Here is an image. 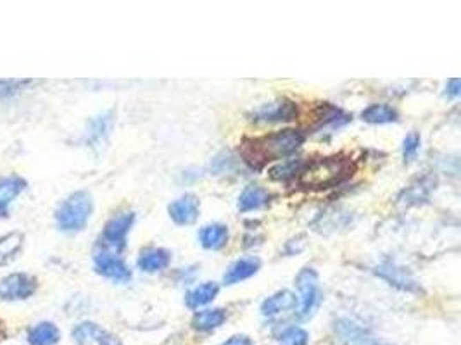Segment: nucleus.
Listing matches in <instances>:
<instances>
[{"label":"nucleus","mask_w":461,"mask_h":345,"mask_svg":"<svg viewBox=\"0 0 461 345\" xmlns=\"http://www.w3.org/2000/svg\"><path fill=\"white\" fill-rule=\"evenodd\" d=\"M225 319V309H219V307H216V309H204L195 314L194 319H192V326L197 331H213L222 326Z\"/></svg>","instance_id":"22"},{"label":"nucleus","mask_w":461,"mask_h":345,"mask_svg":"<svg viewBox=\"0 0 461 345\" xmlns=\"http://www.w3.org/2000/svg\"><path fill=\"white\" fill-rule=\"evenodd\" d=\"M26 188V181L19 176L0 178V207L8 209L9 204Z\"/></svg>","instance_id":"24"},{"label":"nucleus","mask_w":461,"mask_h":345,"mask_svg":"<svg viewBox=\"0 0 461 345\" xmlns=\"http://www.w3.org/2000/svg\"><path fill=\"white\" fill-rule=\"evenodd\" d=\"M94 213V200L88 192L78 190L71 193L66 200L59 206L56 213V221L59 230L68 231V233H77L87 226Z\"/></svg>","instance_id":"3"},{"label":"nucleus","mask_w":461,"mask_h":345,"mask_svg":"<svg viewBox=\"0 0 461 345\" xmlns=\"http://www.w3.org/2000/svg\"><path fill=\"white\" fill-rule=\"evenodd\" d=\"M199 209H201V204H199L197 197L192 193H185L170 204L168 213H170L173 223H177L178 226H187V224L195 223V219L199 217Z\"/></svg>","instance_id":"12"},{"label":"nucleus","mask_w":461,"mask_h":345,"mask_svg":"<svg viewBox=\"0 0 461 345\" xmlns=\"http://www.w3.org/2000/svg\"><path fill=\"white\" fill-rule=\"evenodd\" d=\"M382 279L392 285L394 288L402 290V292L415 293L420 292V283L416 282L415 276L408 271V268H402V266L395 264L392 261H384L378 266H375L373 269Z\"/></svg>","instance_id":"5"},{"label":"nucleus","mask_w":461,"mask_h":345,"mask_svg":"<svg viewBox=\"0 0 461 345\" xmlns=\"http://www.w3.org/2000/svg\"><path fill=\"white\" fill-rule=\"evenodd\" d=\"M219 292L218 283L215 282H206L202 285L195 286L190 292L185 295V304H187L188 309H199V307L206 306V304L213 302L216 299Z\"/></svg>","instance_id":"19"},{"label":"nucleus","mask_w":461,"mask_h":345,"mask_svg":"<svg viewBox=\"0 0 461 345\" xmlns=\"http://www.w3.org/2000/svg\"><path fill=\"white\" fill-rule=\"evenodd\" d=\"M304 140L306 137L301 130L287 128V130L275 131L263 138H256L251 141V145L246 144L242 152L246 157L244 161L249 162L253 168H261L264 162L294 154L304 144Z\"/></svg>","instance_id":"1"},{"label":"nucleus","mask_w":461,"mask_h":345,"mask_svg":"<svg viewBox=\"0 0 461 345\" xmlns=\"http://www.w3.org/2000/svg\"><path fill=\"white\" fill-rule=\"evenodd\" d=\"M297 306V299L292 292L288 290H282V292L273 293L271 297H268L263 304H261V314L266 317H275L278 314H284L287 310L294 309Z\"/></svg>","instance_id":"16"},{"label":"nucleus","mask_w":461,"mask_h":345,"mask_svg":"<svg viewBox=\"0 0 461 345\" xmlns=\"http://www.w3.org/2000/svg\"><path fill=\"white\" fill-rule=\"evenodd\" d=\"M99 345H123V344L118 337H115V335L104 333L101 337V340H99Z\"/></svg>","instance_id":"35"},{"label":"nucleus","mask_w":461,"mask_h":345,"mask_svg":"<svg viewBox=\"0 0 461 345\" xmlns=\"http://www.w3.org/2000/svg\"><path fill=\"white\" fill-rule=\"evenodd\" d=\"M211 169L215 175H228V172L237 171V159L228 152H222L213 159Z\"/></svg>","instance_id":"29"},{"label":"nucleus","mask_w":461,"mask_h":345,"mask_svg":"<svg viewBox=\"0 0 461 345\" xmlns=\"http://www.w3.org/2000/svg\"><path fill=\"white\" fill-rule=\"evenodd\" d=\"M171 262V254L166 248L149 247L140 252L139 255V268L146 273H159L166 269Z\"/></svg>","instance_id":"15"},{"label":"nucleus","mask_w":461,"mask_h":345,"mask_svg":"<svg viewBox=\"0 0 461 345\" xmlns=\"http://www.w3.org/2000/svg\"><path fill=\"white\" fill-rule=\"evenodd\" d=\"M59 338V328L50 321H42L28 331L30 345H56Z\"/></svg>","instance_id":"21"},{"label":"nucleus","mask_w":461,"mask_h":345,"mask_svg":"<svg viewBox=\"0 0 461 345\" xmlns=\"http://www.w3.org/2000/svg\"><path fill=\"white\" fill-rule=\"evenodd\" d=\"M295 116H297V107L287 99L266 102L253 112V119L257 123H280V121L294 119Z\"/></svg>","instance_id":"9"},{"label":"nucleus","mask_w":461,"mask_h":345,"mask_svg":"<svg viewBox=\"0 0 461 345\" xmlns=\"http://www.w3.org/2000/svg\"><path fill=\"white\" fill-rule=\"evenodd\" d=\"M278 345H308L309 333L301 326H288L278 335Z\"/></svg>","instance_id":"27"},{"label":"nucleus","mask_w":461,"mask_h":345,"mask_svg":"<svg viewBox=\"0 0 461 345\" xmlns=\"http://www.w3.org/2000/svg\"><path fill=\"white\" fill-rule=\"evenodd\" d=\"M351 119H353V116L346 114L339 107L323 103L322 114H320V128H333L335 130V128L346 126Z\"/></svg>","instance_id":"25"},{"label":"nucleus","mask_w":461,"mask_h":345,"mask_svg":"<svg viewBox=\"0 0 461 345\" xmlns=\"http://www.w3.org/2000/svg\"><path fill=\"white\" fill-rule=\"evenodd\" d=\"M37 279L26 273H14L0 279V299L2 300H25L35 293Z\"/></svg>","instance_id":"6"},{"label":"nucleus","mask_w":461,"mask_h":345,"mask_svg":"<svg viewBox=\"0 0 461 345\" xmlns=\"http://www.w3.org/2000/svg\"><path fill=\"white\" fill-rule=\"evenodd\" d=\"M104 333L106 331L102 330L99 324L90 323V321H85V323L77 324V326L73 328V333L71 335H73L75 342H77L78 345H88V344H94V342L101 340V337Z\"/></svg>","instance_id":"26"},{"label":"nucleus","mask_w":461,"mask_h":345,"mask_svg":"<svg viewBox=\"0 0 461 345\" xmlns=\"http://www.w3.org/2000/svg\"><path fill=\"white\" fill-rule=\"evenodd\" d=\"M268 202H270V193L266 188L259 185H247L240 193L237 207L240 213H251V210L263 209L264 206H268Z\"/></svg>","instance_id":"17"},{"label":"nucleus","mask_w":461,"mask_h":345,"mask_svg":"<svg viewBox=\"0 0 461 345\" xmlns=\"http://www.w3.org/2000/svg\"><path fill=\"white\" fill-rule=\"evenodd\" d=\"M133 223H135V214L132 210H123L118 213L116 216H112L108 221L104 228V233H102V240L104 245L108 247L116 248V250H121L126 244V235L132 230Z\"/></svg>","instance_id":"7"},{"label":"nucleus","mask_w":461,"mask_h":345,"mask_svg":"<svg viewBox=\"0 0 461 345\" xmlns=\"http://www.w3.org/2000/svg\"><path fill=\"white\" fill-rule=\"evenodd\" d=\"M302 166H304V161L301 159H287L282 164L275 166L270 171V176L273 179H288L295 176V172H301Z\"/></svg>","instance_id":"28"},{"label":"nucleus","mask_w":461,"mask_h":345,"mask_svg":"<svg viewBox=\"0 0 461 345\" xmlns=\"http://www.w3.org/2000/svg\"><path fill=\"white\" fill-rule=\"evenodd\" d=\"M259 268L261 261L257 257H254V255L237 259V261L226 269L225 276H223V282H225V285H235V283H240L256 275V273L259 271Z\"/></svg>","instance_id":"14"},{"label":"nucleus","mask_w":461,"mask_h":345,"mask_svg":"<svg viewBox=\"0 0 461 345\" xmlns=\"http://www.w3.org/2000/svg\"><path fill=\"white\" fill-rule=\"evenodd\" d=\"M222 345H253V342L247 335H235V337H230L228 340L223 342Z\"/></svg>","instance_id":"34"},{"label":"nucleus","mask_w":461,"mask_h":345,"mask_svg":"<svg viewBox=\"0 0 461 345\" xmlns=\"http://www.w3.org/2000/svg\"><path fill=\"white\" fill-rule=\"evenodd\" d=\"M361 119L370 124H391L399 119L398 110L389 103H371L361 112Z\"/></svg>","instance_id":"20"},{"label":"nucleus","mask_w":461,"mask_h":345,"mask_svg":"<svg viewBox=\"0 0 461 345\" xmlns=\"http://www.w3.org/2000/svg\"><path fill=\"white\" fill-rule=\"evenodd\" d=\"M433 190H435V178L432 175H423L422 178H416L411 185L402 190L399 202L404 206H420L430 199Z\"/></svg>","instance_id":"13"},{"label":"nucleus","mask_w":461,"mask_h":345,"mask_svg":"<svg viewBox=\"0 0 461 345\" xmlns=\"http://www.w3.org/2000/svg\"><path fill=\"white\" fill-rule=\"evenodd\" d=\"M28 79H0V99L14 95L23 85H28Z\"/></svg>","instance_id":"31"},{"label":"nucleus","mask_w":461,"mask_h":345,"mask_svg":"<svg viewBox=\"0 0 461 345\" xmlns=\"http://www.w3.org/2000/svg\"><path fill=\"white\" fill-rule=\"evenodd\" d=\"M199 241L208 250H219L228 241V226L222 223L206 224L199 231Z\"/></svg>","instance_id":"18"},{"label":"nucleus","mask_w":461,"mask_h":345,"mask_svg":"<svg viewBox=\"0 0 461 345\" xmlns=\"http://www.w3.org/2000/svg\"><path fill=\"white\" fill-rule=\"evenodd\" d=\"M304 248V241H302V238H294V240L287 241V245H285V254L288 255H294V254H299V252Z\"/></svg>","instance_id":"32"},{"label":"nucleus","mask_w":461,"mask_h":345,"mask_svg":"<svg viewBox=\"0 0 461 345\" xmlns=\"http://www.w3.org/2000/svg\"><path fill=\"white\" fill-rule=\"evenodd\" d=\"M420 147H422V137H420L418 131H411V133L406 135V138L402 140V157H404V161H415Z\"/></svg>","instance_id":"30"},{"label":"nucleus","mask_w":461,"mask_h":345,"mask_svg":"<svg viewBox=\"0 0 461 345\" xmlns=\"http://www.w3.org/2000/svg\"><path fill=\"white\" fill-rule=\"evenodd\" d=\"M8 216V209H2V207H0V217H6Z\"/></svg>","instance_id":"36"},{"label":"nucleus","mask_w":461,"mask_h":345,"mask_svg":"<svg viewBox=\"0 0 461 345\" xmlns=\"http://www.w3.org/2000/svg\"><path fill=\"white\" fill-rule=\"evenodd\" d=\"M94 264L95 271H97L99 275L112 279V282L126 283L132 279V271H130L128 266L125 264V261L119 259L118 255L111 254V252H99L94 259Z\"/></svg>","instance_id":"10"},{"label":"nucleus","mask_w":461,"mask_h":345,"mask_svg":"<svg viewBox=\"0 0 461 345\" xmlns=\"http://www.w3.org/2000/svg\"><path fill=\"white\" fill-rule=\"evenodd\" d=\"M295 288L299 292L297 316L301 319H309L311 316H315L323 300L318 273L313 268H302L295 276Z\"/></svg>","instance_id":"4"},{"label":"nucleus","mask_w":461,"mask_h":345,"mask_svg":"<svg viewBox=\"0 0 461 345\" xmlns=\"http://www.w3.org/2000/svg\"><path fill=\"white\" fill-rule=\"evenodd\" d=\"M112 124H115V112L112 110H106V112L92 117L87 131H85V141H87L88 147L94 148V150L104 147L112 130Z\"/></svg>","instance_id":"11"},{"label":"nucleus","mask_w":461,"mask_h":345,"mask_svg":"<svg viewBox=\"0 0 461 345\" xmlns=\"http://www.w3.org/2000/svg\"><path fill=\"white\" fill-rule=\"evenodd\" d=\"M353 175V164L349 159L332 155V157L315 159L302 166L301 185L306 188H332Z\"/></svg>","instance_id":"2"},{"label":"nucleus","mask_w":461,"mask_h":345,"mask_svg":"<svg viewBox=\"0 0 461 345\" xmlns=\"http://www.w3.org/2000/svg\"><path fill=\"white\" fill-rule=\"evenodd\" d=\"M446 95L449 97V99H458V97H460V79L453 78L447 81Z\"/></svg>","instance_id":"33"},{"label":"nucleus","mask_w":461,"mask_h":345,"mask_svg":"<svg viewBox=\"0 0 461 345\" xmlns=\"http://www.w3.org/2000/svg\"><path fill=\"white\" fill-rule=\"evenodd\" d=\"M335 333L346 345H391L378 340L370 330L349 317H340L335 321Z\"/></svg>","instance_id":"8"},{"label":"nucleus","mask_w":461,"mask_h":345,"mask_svg":"<svg viewBox=\"0 0 461 345\" xmlns=\"http://www.w3.org/2000/svg\"><path fill=\"white\" fill-rule=\"evenodd\" d=\"M23 241H25V237L19 231H11V233L0 237V266H6L18 255L23 247Z\"/></svg>","instance_id":"23"}]
</instances>
